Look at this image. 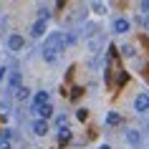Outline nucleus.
Returning <instances> with one entry per match:
<instances>
[{"label":"nucleus","mask_w":149,"mask_h":149,"mask_svg":"<svg viewBox=\"0 0 149 149\" xmlns=\"http://www.w3.org/2000/svg\"><path fill=\"white\" fill-rule=\"evenodd\" d=\"M20 86H23V76H20V71H18V68H13L8 73V84H5V88H8V94H15Z\"/></svg>","instance_id":"obj_3"},{"label":"nucleus","mask_w":149,"mask_h":149,"mask_svg":"<svg viewBox=\"0 0 149 149\" xmlns=\"http://www.w3.org/2000/svg\"><path fill=\"white\" fill-rule=\"evenodd\" d=\"M94 10L99 13V15H101V13H104V5H101V3H94Z\"/></svg>","instance_id":"obj_22"},{"label":"nucleus","mask_w":149,"mask_h":149,"mask_svg":"<svg viewBox=\"0 0 149 149\" xmlns=\"http://www.w3.org/2000/svg\"><path fill=\"white\" fill-rule=\"evenodd\" d=\"M111 31L116 33V36H124V33L132 31V20H129V18H114V23H111Z\"/></svg>","instance_id":"obj_5"},{"label":"nucleus","mask_w":149,"mask_h":149,"mask_svg":"<svg viewBox=\"0 0 149 149\" xmlns=\"http://www.w3.org/2000/svg\"><path fill=\"white\" fill-rule=\"evenodd\" d=\"M141 23H144V28L149 31V15H144V20H141Z\"/></svg>","instance_id":"obj_24"},{"label":"nucleus","mask_w":149,"mask_h":149,"mask_svg":"<svg viewBox=\"0 0 149 149\" xmlns=\"http://www.w3.org/2000/svg\"><path fill=\"white\" fill-rule=\"evenodd\" d=\"M63 40H66V48H68V46H76L79 36H76V33H63Z\"/></svg>","instance_id":"obj_15"},{"label":"nucleus","mask_w":149,"mask_h":149,"mask_svg":"<svg viewBox=\"0 0 149 149\" xmlns=\"http://www.w3.org/2000/svg\"><path fill=\"white\" fill-rule=\"evenodd\" d=\"M99 149H111V147H109V144H101V147H99Z\"/></svg>","instance_id":"obj_25"},{"label":"nucleus","mask_w":149,"mask_h":149,"mask_svg":"<svg viewBox=\"0 0 149 149\" xmlns=\"http://www.w3.org/2000/svg\"><path fill=\"white\" fill-rule=\"evenodd\" d=\"M43 104H51V94H48L46 88H40L38 94L33 96V106H43Z\"/></svg>","instance_id":"obj_9"},{"label":"nucleus","mask_w":149,"mask_h":149,"mask_svg":"<svg viewBox=\"0 0 149 149\" xmlns=\"http://www.w3.org/2000/svg\"><path fill=\"white\" fill-rule=\"evenodd\" d=\"M46 33H48V20H36V23L31 25V36L33 38H46Z\"/></svg>","instance_id":"obj_6"},{"label":"nucleus","mask_w":149,"mask_h":149,"mask_svg":"<svg viewBox=\"0 0 149 149\" xmlns=\"http://www.w3.org/2000/svg\"><path fill=\"white\" fill-rule=\"evenodd\" d=\"M66 121H68V116H66V114H61V116L56 119V126H61V129H63V126H66Z\"/></svg>","instance_id":"obj_19"},{"label":"nucleus","mask_w":149,"mask_h":149,"mask_svg":"<svg viewBox=\"0 0 149 149\" xmlns=\"http://www.w3.org/2000/svg\"><path fill=\"white\" fill-rule=\"evenodd\" d=\"M43 46H46V48H53L56 53H61L63 48H66L63 33H61V31H51V33H46V40H43Z\"/></svg>","instance_id":"obj_1"},{"label":"nucleus","mask_w":149,"mask_h":149,"mask_svg":"<svg viewBox=\"0 0 149 149\" xmlns=\"http://www.w3.org/2000/svg\"><path fill=\"white\" fill-rule=\"evenodd\" d=\"M0 149H13L10 139H8V136H3V134H0Z\"/></svg>","instance_id":"obj_17"},{"label":"nucleus","mask_w":149,"mask_h":149,"mask_svg":"<svg viewBox=\"0 0 149 149\" xmlns=\"http://www.w3.org/2000/svg\"><path fill=\"white\" fill-rule=\"evenodd\" d=\"M5 73H8V68H5V66H0V84H3V79H5Z\"/></svg>","instance_id":"obj_23"},{"label":"nucleus","mask_w":149,"mask_h":149,"mask_svg":"<svg viewBox=\"0 0 149 149\" xmlns=\"http://www.w3.org/2000/svg\"><path fill=\"white\" fill-rule=\"evenodd\" d=\"M0 111H10V101H8V99L0 101Z\"/></svg>","instance_id":"obj_20"},{"label":"nucleus","mask_w":149,"mask_h":149,"mask_svg":"<svg viewBox=\"0 0 149 149\" xmlns=\"http://www.w3.org/2000/svg\"><path fill=\"white\" fill-rule=\"evenodd\" d=\"M126 141H129L134 149L141 147V132H139V129H126Z\"/></svg>","instance_id":"obj_8"},{"label":"nucleus","mask_w":149,"mask_h":149,"mask_svg":"<svg viewBox=\"0 0 149 149\" xmlns=\"http://www.w3.org/2000/svg\"><path fill=\"white\" fill-rule=\"evenodd\" d=\"M40 56H43V61H46V63H56V61H58V53H56L53 48H46V46H40Z\"/></svg>","instance_id":"obj_10"},{"label":"nucleus","mask_w":149,"mask_h":149,"mask_svg":"<svg viewBox=\"0 0 149 149\" xmlns=\"http://www.w3.org/2000/svg\"><path fill=\"white\" fill-rule=\"evenodd\" d=\"M139 10L144 13V15H149V0H141V3H139Z\"/></svg>","instance_id":"obj_18"},{"label":"nucleus","mask_w":149,"mask_h":149,"mask_svg":"<svg viewBox=\"0 0 149 149\" xmlns=\"http://www.w3.org/2000/svg\"><path fill=\"white\" fill-rule=\"evenodd\" d=\"M13 96H15V101L25 104V101H28V99H31V88H28V86H20V88H18V91H15V94H13Z\"/></svg>","instance_id":"obj_11"},{"label":"nucleus","mask_w":149,"mask_h":149,"mask_svg":"<svg viewBox=\"0 0 149 149\" xmlns=\"http://www.w3.org/2000/svg\"><path fill=\"white\" fill-rule=\"evenodd\" d=\"M38 18H40V20H48V18H51V8L40 5V8H38Z\"/></svg>","instance_id":"obj_16"},{"label":"nucleus","mask_w":149,"mask_h":149,"mask_svg":"<svg viewBox=\"0 0 149 149\" xmlns=\"http://www.w3.org/2000/svg\"><path fill=\"white\" fill-rule=\"evenodd\" d=\"M58 141H61V144H68V141H71V129L63 126L61 132H58Z\"/></svg>","instance_id":"obj_13"},{"label":"nucleus","mask_w":149,"mask_h":149,"mask_svg":"<svg viewBox=\"0 0 149 149\" xmlns=\"http://www.w3.org/2000/svg\"><path fill=\"white\" fill-rule=\"evenodd\" d=\"M121 56H124V58H134V56H136L134 46H129V43H126V46H121Z\"/></svg>","instance_id":"obj_14"},{"label":"nucleus","mask_w":149,"mask_h":149,"mask_svg":"<svg viewBox=\"0 0 149 149\" xmlns=\"http://www.w3.org/2000/svg\"><path fill=\"white\" fill-rule=\"evenodd\" d=\"M76 116H79L81 121H86V116H88V111H86V109H79V114H76Z\"/></svg>","instance_id":"obj_21"},{"label":"nucleus","mask_w":149,"mask_h":149,"mask_svg":"<svg viewBox=\"0 0 149 149\" xmlns=\"http://www.w3.org/2000/svg\"><path fill=\"white\" fill-rule=\"evenodd\" d=\"M134 111L136 114H147L149 111V91L136 94V99H134Z\"/></svg>","instance_id":"obj_4"},{"label":"nucleus","mask_w":149,"mask_h":149,"mask_svg":"<svg viewBox=\"0 0 149 149\" xmlns=\"http://www.w3.org/2000/svg\"><path fill=\"white\" fill-rule=\"evenodd\" d=\"M121 121H124V119H121V114H116V111H109V114H106V126H119Z\"/></svg>","instance_id":"obj_12"},{"label":"nucleus","mask_w":149,"mask_h":149,"mask_svg":"<svg viewBox=\"0 0 149 149\" xmlns=\"http://www.w3.org/2000/svg\"><path fill=\"white\" fill-rule=\"evenodd\" d=\"M147 134H149V124H147Z\"/></svg>","instance_id":"obj_26"},{"label":"nucleus","mask_w":149,"mask_h":149,"mask_svg":"<svg viewBox=\"0 0 149 149\" xmlns=\"http://www.w3.org/2000/svg\"><path fill=\"white\" fill-rule=\"evenodd\" d=\"M31 129H33V134H36V136H46L51 126H48V121H46V119H36V121L31 124Z\"/></svg>","instance_id":"obj_7"},{"label":"nucleus","mask_w":149,"mask_h":149,"mask_svg":"<svg viewBox=\"0 0 149 149\" xmlns=\"http://www.w3.org/2000/svg\"><path fill=\"white\" fill-rule=\"evenodd\" d=\"M5 46H8V51H13V53H20L25 48V38L20 33H10V36H5Z\"/></svg>","instance_id":"obj_2"}]
</instances>
